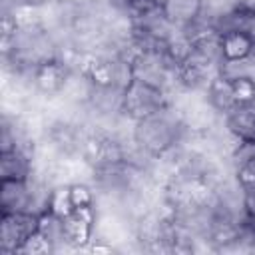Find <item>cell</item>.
Returning <instances> with one entry per match:
<instances>
[{
    "label": "cell",
    "instance_id": "obj_1",
    "mask_svg": "<svg viewBox=\"0 0 255 255\" xmlns=\"http://www.w3.org/2000/svg\"><path fill=\"white\" fill-rule=\"evenodd\" d=\"M129 133L133 145L153 159L163 157L191 137L187 124L173 102L149 116L131 122Z\"/></svg>",
    "mask_w": 255,
    "mask_h": 255
},
{
    "label": "cell",
    "instance_id": "obj_2",
    "mask_svg": "<svg viewBox=\"0 0 255 255\" xmlns=\"http://www.w3.org/2000/svg\"><path fill=\"white\" fill-rule=\"evenodd\" d=\"M167 104H171L169 92L145 80L133 78V82L124 90V118L129 122L149 116Z\"/></svg>",
    "mask_w": 255,
    "mask_h": 255
},
{
    "label": "cell",
    "instance_id": "obj_3",
    "mask_svg": "<svg viewBox=\"0 0 255 255\" xmlns=\"http://www.w3.org/2000/svg\"><path fill=\"white\" fill-rule=\"evenodd\" d=\"M40 215L18 211V213H2L0 219V253L16 255L20 253L24 241L38 231Z\"/></svg>",
    "mask_w": 255,
    "mask_h": 255
},
{
    "label": "cell",
    "instance_id": "obj_4",
    "mask_svg": "<svg viewBox=\"0 0 255 255\" xmlns=\"http://www.w3.org/2000/svg\"><path fill=\"white\" fill-rule=\"evenodd\" d=\"M32 205V179H0V211L18 213Z\"/></svg>",
    "mask_w": 255,
    "mask_h": 255
},
{
    "label": "cell",
    "instance_id": "obj_5",
    "mask_svg": "<svg viewBox=\"0 0 255 255\" xmlns=\"http://www.w3.org/2000/svg\"><path fill=\"white\" fill-rule=\"evenodd\" d=\"M36 171V149L0 151V179H28Z\"/></svg>",
    "mask_w": 255,
    "mask_h": 255
},
{
    "label": "cell",
    "instance_id": "obj_6",
    "mask_svg": "<svg viewBox=\"0 0 255 255\" xmlns=\"http://www.w3.org/2000/svg\"><path fill=\"white\" fill-rule=\"evenodd\" d=\"M225 129L235 139H251L255 141V102L253 104H237L231 112L221 118Z\"/></svg>",
    "mask_w": 255,
    "mask_h": 255
},
{
    "label": "cell",
    "instance_id": "obj_7",
    "mask_svg": "<svg viewBox=\"0 0 255 255\" xmlns=\"http://www.w3.org/2000/svg\"><path fill=\"white\" fill-rule=\"evenodd\" d=\"M203 98L207 100V104L211 106V110H213L217 116H221V118L237 106V98H235L233 84H231V80H227V78L221 76V74H217V76L209 82V86H207L205 92H203Z\"/></svg>",
    "mask_w": 255,
    "mask_h": 255
},
{
    "label": "cell",
    "instance_id": "obj_8",
    "mask_svg": "<svg viewBox=\"0 0 255 255\" xmlns=\"http://www.w3.org/2000/svg\"><path fill=\"white\" fill-rule=\"evenodd\" d=\"M159 8L177 28H185L203 14V0H159Z\"/></svg>",
    "mask_w": 255,
    "mask_h": 255
},
{
    "label": "cell",
    "instance_id": "obj_9",
    "mask_svg": "<svg viewBox=\"0 0 255 255\" xmlns=\"http://www.w3.org/2000/svg\"><path fill=\"white\" fill-rule=\"evenodd\" d=\"M219 44H221L223 62L247 60L255 54V40L243 30H233L219 36Z\"/></svg>",
    "mask_w": 255,
    "mask_h": 255
},
{
    "label": "cell",
    "instance_id": "obj_10",
    "mask_svg": "<svg viewBox=\"0 0 255 255\" xmlns=\"http://www.w3.org/2000/svg\"><path fill=\"white\" fill-rule=\"evenodd\" d=\"M38 233L52 245L54 253L56 251H64L70 249L68 245V237H66V223L64 217L54 213V211H46L40 215L38 219Z\"/></svg>",
    "mask_w": 255,
    "mask_h": 255
},
{
    "label": "cell",
    "instance_id": "obj_11",
    "mask_svg": "<svg viewBox=\"0 0 255 255\" xmlns=\"http://www.w3.org/2000/svg\"><path fill=\"white\" fill-rule=\"evenodd\" d=\"M70 201L74 209H96L98 191L90 181L70 183Z\"/></svg>",
    "mask_w": 255,
    "mask_h": 255
},
{
    "label": "cell",
    "instance_id": "obj_12",
    "mask_svg": "<svg viewBox=\"0 0 255 255\" xmlns=\"http://www.w3.org/2000/svg\"><path fill=\"white\" fill-rule=\"evenodd\" d=\"M20 253H24V255H44V253H54V249H52V245L36 231V233H32V235L24 241Z\"/></svg>",
    "mask_w": 255,
    "mask_h": 255
},
{
    "label": "cell",
    "instance_id": "obj_13",
    "mask_svg": "<svg viewBox=\"0 0 255 255\" xmlns=\"http://www.w3.org/2000/svg\"><path fill=\"white\" fill-rule=\"evenodd\" d=\"M243 189V209L247 215L255 217V185L241 187Z\"/></svg>",
    "mask_w": 255,
    "mask_h": 255
},
{
    "label": "cell",
    "instance_id": "obj_14",
    "mask_svg": "<svg viewBox=\"0 0 255 255\" xmlns=\"http://www.w3.org/2000/svg\"><path fill=\"white\" fill-rule=\"evenodd\" d=\"M235 6L245 12H255V0H235Z\"/></svg>",
    "mask_w": 255,
    "mask_h": 255
},
{
    "label": "cell",
    "instance_id": "obj_15",
    "mask_svg": "<svg viewBox=\"0 0 255 255\" xmlns=\"http://www.w3.org/2000/svg\"><path fill=\"white\" fill-rule=\"evenodd\" d=\"M24 4H30V6H38V8H42V6H48V4H54V2H58V0H22Z\"/></svg>",
    "mask_w": 255,
    "mask_h": 255
}]
</instances>
